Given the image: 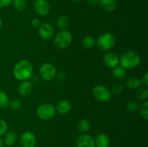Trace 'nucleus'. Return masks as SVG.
Segmentation results:
<instances>
[{
  "instance_id": "f704fd0d",
  "label": "nucleus",
  "mask_w": 148,
  "mask_h": 147,
  "mask_svg": "<svg viewBox=\"0 0 148 147\" xmlns=\"http://www.w3.org/2000/svg\"><path fill=\"white\" fill-rule=\"evenodd\" d=\"M88 4L91 6H96L99 4V0H88Z\"/></svg>"
},
{
  "instance_id": "4be33fe9",
  "label": "nucleus",
  "mask_w": 148,
  "mask_h": 147,
  "mask_svg": "<svg viewBox=\"0 0 148 147\" xmlns=\"http://www.w3.org/2000/svg\"><path fill=\"white\" fill-rule=\"evenodd\" d=\"M136 97L140 101H146L148 97V89L147 86H140L136 92Z\"/></svg>"
},
{
  "instance_id": "423d86ee",
  "label": "nucleus",
  "mask_w": 148,
  "mask_h": 147,
  "mask_svg": "<svg viewBox=\"0 0 148 147\" xmlns=\"http://www.w3.org/2000/svg\"><path fill=\"white\" fill-rule=\"evenodd\" d=\"M92 95L97 100L106 102L111 99L112 94L108 87L103 85H97L92 89Z\"/></svg>"
},
{
  "instance_id": "9b49d317",
  "label": "nucleus",
  "mask_w": 148,
  "mask_h": 147,
  "mask_svg": "<svg viewBox=\"0 0 148 147\" xmlns=\"http://www.w3.org/2000/svg\"><path fill=\"white\" fill-rule=\"evenodd\" d=\"M77 147H95V141L91 135L82 133L78 136L76 141Z\"/></svg>"
},
{
  "instance_id": "c85d7f7f",
  "label": "nucleus",
  "mask_w": 148,
  "mask_h": 147,
  "mask_svg": "<svg viewBox=\"0 0 148 147\" xmlns=\"http://www.w3.org/2000/svg\"><path fill=\"white\" fill-rule=\"evenodd\" d=\"M7 124L5 120L0 118V136L4 135L7 132Z\"/></svg>"
},
{
  "instance_id": "7ed1b4c3",
  "label": "nucleus",
  "mask_w": 148,
  "mask_h": 147,
  "mask_svg": "<svg viewBox=\"0 0 148 147\" xmlns=\"http://www.w3.org/2000/svg\"><path fill=\"white\" fill-rule=\"evenodd\" d=\"M97 46L101 50L107 51L114 48L116 44V37L109 33L101 35L96 40Z\"/></svg>"
},
{
  "instance_id": "c9c22d12",
  "label": "nucleus",
  "mask_w": 148,
  "mask_h": 147,
  "mask_svg": "<svg viewBox=\"0 0 148 147\" xmlns=\"http://www.w3.org/2000/svg\"><path fill=\"white\" fill-rule=\"evenodd\" d=\"M3 146H4V141L2 138H0V147H3Z\"/></svg>"
},
{
  "instance_id": "ddd939ff",
  "label": "nucleus",
  "mask_w": 148,
  "mask_h": 147,
  "mask_svg": "<svg viewBox=\"0 0 148 147\" xmlns=\"http://www.w3.org/2000/svg\"><path fill=\"white\" fill-rule=\"evenodd\" d=\"M94 141L96 147H109L110 146L109 137L103 133L98 134Z\"/></svg>"
},
{
  "instance_id": "6ab92c4d",
  "label": "nucleus",
  "mask_w": 148,
  "mask_h": 147,
  "mask_svg": "<svg viewBox=\"0 0 148 147\" xmlns=\"http://www.w3.org/2000/svg\"><path fill=\"white\" fill-rule=\"evenodd\" d=\"M77 127V130L81 133H86L90 128V124L89 121L87 120L82 119L78 122Z\"/></svg>"
},
{
  "instance_id": "f03ea898",
  "label": "nucleus",
  "mask_w": 148,
  "mask_h": 147,
  "mask_svg": "<svg viewBox=\"0 0 148 147\" xmlns=\"http://www.w3.org/2000/svg\"><path fill=\"white\" fill-rule=\"evenodd\" d=\"M140 56L137 52L128 50L123 53L119 59L120 64L122 67L127 69H133L138 66L140 63Z\"/></svg>"
},
{
  "instance_id": "a211bd4d",
  "label": "nucleus",
  "mask_w": 148,
  "mask_h": 147,
  "mask_svg": "<svg viewBox=\"0 0 148 147\" xmlns=\"http://www.w3.org/2000/svg\"><path fill=\"white\" fill-rule=\"evenodd\" d=\"M69 18L64 14L59 16L56 20V24L61 30H66L67 27L69 26Z\"/></svg>"
},
{
  "instance_id": "f8f14e48",
  "label": "nucleus",
  "mask_w": 148,
  "mask_h": 147,
  "mask_svg": "<svg viewBox=\"0 0 148 147\" xmlns=\"http://www.w3.org/2000/svg\"><path fill=\"white\" fill-rule=\"evenodd\" d=\"M103 60L104 63L108 67L113 68L116 67L118 66L119 63V58L117 56L116 53H112V52H108L106 53L103 56Z\"/></svg>"
},
{
  "instance_id": "b1692460",
  "label": "nucleus",
  "mask_w": 148,
  "mask_h": 147,
  "mask_svg": "<svg viewBox=\"0 0 148 147\" xmlns=\"http://www.w3.org/2000/svg\"><path fill=\"white\" fill-rule=\"evenodd\" d=\"M13 7L17 11H23L27 7L26 0H12Z\"/></svg>"
},
{
  "instance_id": "a878e982",
  "label": "nucleus",
  "mask_w": 148,
  "mask_h": 147,
  "mask_svg": "<svg viewBox=\"0 0 148 147\" xmlns=\"http://www.w3.org/2000/svg\"><path fill=\"white\" fill-rule=\"evenodd\" d=\"M139 110L141 116L144 118L145 120H148V102L145 101L144 102L139 106Z\"/></svg>"
},
{
  "instance_id": "f257e3e1",
  "label": "nucleus",
  "mask_w": 148,
  "mask_h": 147,
  "mask_svg": "<svg viewBox=\"0 0 148 147\" xmlns=\"http://www.w3.org/2000/svg\"><path fill=\"white\" fill-rule=\"evenodd\" d=\"M33 65L28 60L23 59L17 62L13 69L14 76L20 81H25L30 79L33 74Z\"/></svg>"
},
{
  "instance_id": "72a5a7b5",
  "label": "nucleus",
  "mask_w": 148,
  "mask_h": 147,
  "mask_svg": "<svg viewBox=\"0 0 148 147\" xmlns=\"http://www.w3.org/2000/svg\"><path fill=\"white\" fill-rule=\"evenodd\" d=\"M142 84L144 85L145 86H148V72L147 71L145 74L144 76L143 77V79H141Z\"/></svg>"
},
{
  "instance_id": "20e7f679",
  "label": "nucleus",
  "mask_w": 148,
  "mask_h": 147,
  "mask_svg": "<svg viewBox=\"0 0 148 147\" xmlns=\"http://www.w3.org/2000/svg\"><path fill=\"white\" fill-rule=\"evenodd\" d=\"M72 41V35L68 30H61L54 38V45L59 49L69 47Z\"/></svg>"
},
{
  "instance_id": "cd10ccee",
  "label": "nucleus",
  "mask_w": 148,
  "mask_h": 147,
  "mask_svg": "<svg viewBox=\"0 0 148 147\" xmlns=\"http://www.w3.org/2000/svg\"><path fill=\"white\" fill-rule=\"evenodd\" d=\"M9 105L13 110H18L21 108L22 103L19 99H14V100L10 101Z\"/></svg>"
},
{
  "instance_id": "0eeeda50",
  "label": "nucleus",
  "mask_w": 148,
  "mask_h": 147,
  "mask_svg": "<svg viewBox=\"0 0 148 147\" xmlns=\"http://www.w3.org/2000/svg\"><path fill=\"white\" fill-rule=\"evenodd\" d=\"M40 76L43 80L50 82L55 79L56 74V70L55 66L52 63H45L41 65L39 70Z\"/></svg>"
},
{
  "instance_id": "aec40b11",
  "label": "nucleus",
  "mask_w": 148,
  "mask_h": 147,
  "mask_svg": "<svg viewBox=\"0 0 148 147\" xmlns=\"http://www.w3.org/2000/svg\"><path fill=\"white\" fill-rule=\"evenodd\" d=\"M127 87L132 89H138L142 86L141 79L137 77H132L127 80Z\"/></svg>"
},
{
  "instance_id": "2eb2a0df",
  "label": "nucleus",
  "mask_w": 148,
  "mask_h": 147,
  "mask_svg": "<svg viewBox=\"0 0 148 147\" xmlns=\"http://www.w3.org/2000/svg\"><path fill=\"white\" fill-rule=\"evenodd\" d=\"M33 89V85L29 81H22L18 86V92L22 96H27L30 95Z\"/></svg>"
},
{
  "instance_id": "f3484780",
  "label": "nucleus",
  "mask_w": 148,
  "mask_h": 147,
  "mask_svg": "<svg viewBox=\"0 0 148 147\" xmlns=\"http://www.w3.org/2000/svg\"><path fill=\"white\" fill-rule=\"evenodd\" d=\"M4 144L7 146H12L15 144L17 141V134L14 131H9L4 134Z\"/></svg>"
},
{
  "instance_id": "473e14b6",
  "label": "nucleus",
  "mask_w": 148,
  "mask_h": 147,
  "mask_svg": "<svg viewBox=\"0 0 148 147\" xmlns=\"http://www.w3.org/2000/svg\"><path fill=\"white\" fill-rule=\"evenodd\" d=\"M12 2V0H0V8L6 7Z\"/></svg>"
},
{
  "instance_id": "6e6552de",
  "label": "nucleus",
  "mask_w": 148,
  "mask_h": 147,
  "mask_svg": "<svg viewBox=\"0 0 148 147\" xmlns=\"http://www.w3.org/2000/svg\"><path fill=\"white\" fill-rule=\"evenodd\" d=\"M38 34L42 39L45 40H49L53 37L54 28L50 23H41L40 27H38Z\"/></svg>"
},
{
  "instance_id": "1a4fd4ad",
  "label": "nucleus",
  "mask_w": 148,
  "mask_h": 147,
  "mask_svg": "<svg viewBox=\"0 0 148 147\" xmlns=\"http://www.w3.org/2000/svg\"><path fill=\"white\" fill-rule=\"evenodd\" d=\"M36 143V135L30 131H25L20 137V144L22 147H35Z\"/></svg>"
},
{
  "instance_id": "2f4dec72",
  "label": "nucleus",
  "mask_w": 148,
  "mask_h": 147,
  "mask_svg": "<svg viewBox=\"0 0 148 147\" xmlns=\"http://www.w3.org/2000/svg\"><path fill=\"white\" fill-rule=\"evenodd\" d=\"M40 24H41V22L39 19L38 18H34L31 20V25L33 27H36V28H38L40 27Z\"/></svg>"
},
{
  "instance_id": "9d476101",
  "label": "nucleus",
  "mask_w": 148,
  "mask_h": 147,
  "mask_svg": "<svg viewBox=\"0 0 148 147\" xmlns=\"http://www.w3.org/2000/svg\"><path fill=\"white\" fill-rule=\"evenodd\" d=\"M33 7L36 12L40 16L47 15L50 11V5L46 0H36Z\"/></svg>"
},
{
  "instance_id": "7c9ffc66",
  "label": "nucleus",
  "mask_w": 148,
  "mask_h": 147,
  "mask_svg": "<svg viewBox=\"0 0 148 147\" xmlns=\"http://www.w3.org/2000/svg\"><path fill=\"white\" fill-rule=\"evenodd\" d=\"M59 82H63L64 81V79H66V74L64 72H59V73H56V77Z\"/></svg>"
},
{
  "instance_id": "4468645a",
  "label": "nucleus",
  "mask_w": 148,
  "mask_h": 147,
  "mask_svg": "<svg viewBox=\"0 0 148 147\" xmlns=\"http://www.w3.org/2000/svg\"><path fill=\"white\" fill-rule=\"evenodd\" d=\"M71 108H72V105L69 101L66 100V99H62L56 104V106L55 108L59 113L64 115V114H66L69 112Z\"/></svg>"
},
{
  "instance_id": "e433bc0d",
  "label": "nucleus",
  "mask_w": 148,
  "mask_h": 147,
  "mask_svg": "<svg viewBox=\"0 0 148 147\" xmlns=\"http://www.w3.org/2000/svg\"><path fill=\"white\" fill-rule=\"evenodd\" d=\"M1 27H2V21H1V19L0 17V30H1Z\"/></svg>"
},
{
  "instance_id": "412c9836",
  "label": "nucleus",
  "mask_w": 148,
  "mask_h": 147,
  "mask_svg": "<svg viewBox=\"0 0 148 147\" xmlns=\"http://www.w3.org/2000/svg\"><path fill=\"white\" fill-rule=\"evenodd\" d=\"M126 73H127L126 69L124 67H122L121 65L120 66L118 65L116 67H114L112 71L113 76L117 79H123L126 76Z\"/></svg>"
},
{
  "instance_id": "393cba45",
  "label": "nucleus",
  "mask_w": 148,
  "mask_h": 147,
  "mask_svg": "<svg viewBox=\"0 0 148 147\" xmlns=\"http://www.w3.org/2000/svg\"><path fill=\"white\" fill-rule=\"evenodd\" d=\"M10 102L8 95L3 91H0V108H7Z\"/></svg>"
},
{
  "instance_id": "4c0bfd02",
  "label": "nucleus",
  "mask_w": 148,
  "mask_h": 147,
  "mask_svg": "<svg viewBox=\"0 0 148 147\" xmlns=\"http://www.w3.org/2000/svg\"><path fill=\"white\" fill-rule=\"evenodd\" d=\"M72 1H74V2H80V1H82V0H72Z\"/></svg>"
},
{
  "instance_id": "39448f33",
  "label": "nucleus",
  "mask_w": 148,
  "mask_h": 147,
  "mask_svg": "<svg viewBox=\"0 0 148 147\" xmlns=\"http://www.w3.org/2000/svg\"><path fill=\"white\" fill-rule=\"evenodd\" d=\"M36 113L40 119L43 120H49L54 117L56 114V108L51 104L45 103L37 108Z\"/></svg>"
},
{
  "instance_id": "dca6fc26",
  "label": "nucleus",
  "mask_w": 148,
  "mask_h": 147,
  "mask_svg": "<svg viewBox=\"0 0 148 147\" xmlns=\"http://www.w3.org/2000/svg\"><path fill=\"white\" fill-rule=\"evenodd\" d=\"M99 4L105 11L111 12L116 8V0H99Z\"/></svg>"
},
{
  "instance_id": "5701e85b",
  "label": "nucleus",
  "mask_w": 148,
  "mask_h": 147,
  "mask_svg": "<svg viewBox=\"0 0 148 147\" xmlns=\"http://www.w3.org/2000/svg\"><path fill=\"white\" fill-rule=\"evenodd\" d=\"M82 46L87 49H91L96 44V40L92 36H87L84 37L82 41Z\"/></svg>"
},
{
  "instance_id": "bb28decb",
  "label": "nucleus",
  "mask_w": 148,
  "mask_h": 147,
  "mask_svg": "<svg viewBox=\"0 0 148 147\" xmlns=\"http://www.w3.org/2000/svg\"><path fill=\"white\" fill-rule=\"evenodd\" d=\"M127 110L131 112H135L138 110L139 105L135 101H130L127 104Z\"/></svg>"
},
{
  "instance_id": "c756f323",
  "label": "nucleus",
  "mask_w": 148,
  "mask_h": 147,
  "mask_svg": "<svg viewBox=\"0 0 148 147\" xmlns=\"http://www.w3.org/2000/svg\"><path fill=\"white\" fill-rule=\"evenodd\" d=\"M123 89H124V87H123L122 85L121 84L114 85V86L112 87V89H111V94L119 95V94H120L121 92H122Z\"/></svg>"
}]
</instances>
